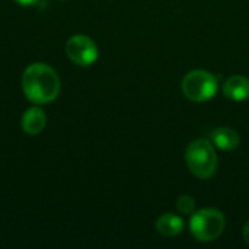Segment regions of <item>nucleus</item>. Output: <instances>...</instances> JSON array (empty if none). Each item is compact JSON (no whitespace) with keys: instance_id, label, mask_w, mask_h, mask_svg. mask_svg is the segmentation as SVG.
I'll use <instances>...</instances> for the list:
<instances>
[{"instance_id":"nucleus-9","label":"nucleus","mask_w":249,"mask_h":249,"mask_svg":"<svg viewBox=\"0 0 249 249\" xmlns=\"http://www.w3.org/2000/svg\"><path fill=\"white\" fill-rule=\"evenodd\" d=\"M156 231L165 238H174L184 231V220L174 213H165L156 220Z\"/></svg>"},{"instance_id":"nucleus-11","label":"nucleus","mask_w":249,"mask_h":249,"mask_svg":"<svg viewBox=\"0 0 249 249\" xmlns=\"http://www.w3.org/2000/svg\"><path fill=\"white\" fill-rule=\"evenodd\" d=\"M242 233H244V239H245V242H247V244L249 245V222H247V223H245Z\"/></svg>"},{"instance_id":"nucleus-8","label":"nucleus","mask_w":249,"mask_h":249,"mask_svg":"<svg viewBox=\"0 0 249 249\" xmlns=\"http://www.w3.org/2000/svg\"><path fill=\"white\" fill-rule=\"evenodd\" d=\"M210 139L216 147H219L220 150H228V152L235 150L241 143V137L238 131L229 127H220V128L213 130L210 134Z\"/></svg>"},{"instance_id":"nucleus-3","label":"nucleus","mask_w":249,"mask_h":249,"mask_svg":"<svg viewBox=\"0 0 249 249\" xmlns=\"http://www.w3.org/2000/svg\"><path fill=\"white\" fill-rule=\"evenodd\" d=\"M226 226L225 216L216 209H203L193 213L190 220V231L197 241L210 242L217 239Z\"/></svg>"},{"instance_id":"nucleus-1","label":"nucleus","mask_w":249,"mask_h":249,"mask_svg":"<svg viewBox=\"0 0 249 249\" xmlns=\"http://www.w3.org/2000/svg\"><path fill=\"white\" fill-rule=\"evenodd\" d=\"M25 96L38 105L53 102L60 93V79L55 70L44 63H34L22 74Z\"/></svg>"},{"instance_id":"nucleus-5","label":"nucleus","mask_w":249,"mask_h":249,"mask_svg":"<svg viewBox=\"0 0 249 249\" xmlns=\"http://www.w3.org/2000/svg\"><path fill=\"white\" fill-rule=\"evenodd\" d=\"M67 57L77 66H92L98 58L96 44L86 35H74L66 42Z\"/></svg>"},{"instance_id":"nucleus-10","label":"nucleus","mask_w":249,"mask_h":249,"mask_svg":"<svg viewBox=\"0 0 249 249\" xmlns=\"http://www.w3.org/2000/svg\"><path fill=\"white\" fill-rule=\"evenodd\" d=\"M177 209L182 214H193L196 209V200L190 196H181L177 200Z\"/></svg>"},{"instance_id":"nucleus-2","label":"nucleus","mask_w":249,"mask_h":249,"mask_svg":"<svg viewBox=\"0 0 249 249\" xmlns=\"http://www.w3.org/2000/svg\"><path fill=\"white\" fill-rule=\"evenodd\" d=\"M185 162L191 174L197 178L207 179L216 174L217 155L213 143L207 139H198L193 142L185 152Z\"/></svg>"},{"instance_id":"nucleus-7","label":"nucleus","mask_w":249,"mask_h":249,"mask_svg":"<svg viewBox=\"0 0 249 249\" xmlns=\"http://www.w3.org/2000/svg\"><path fill=\"white\" fill-rule=\"evenodd\" d=\"M223 93L236 102H242L249 98V79L241 74L229 77L223 85Z\"/></svg>"},{"instance_id":"nucleus-4","label":"nucleus","mask_w":249,"mask_h":249,"mask_svg":"<svg viewBox=\"0 0 249 249\" xmlns=\"http://www.w3.org/2000/svg\"><path fill=\"white\" fill-rule=\"evenodd\" d=\"M219 80L206 70H193L182 80V92L193 102H207L217 93Z\"/></svg>"},{"instance_id":"nucleus-6","label":"nucleus","mask_w":249,"mask_h":249,"mask_svg":"<svg viewBox=\"0 0 249 249\" xmlns=\"http://www.w3.org/2000/svg\"><path fill=\"white\" fill-rule=\"evenodd\" d=\"M45 124H47L45 112L38 107L28 108L25 114L22 115V123H20L22 130L29 136L39 134L45 128Z\"/></svg>"},{"instance_id":"nucleus-12","label":"nucleus","mask_w":249,"mask_h":249,"mask_svg":"<svg viewBox=\"0 0 249 249\" xmlns=\"http://www.w3.org/2000/svg\"><path fill=\"white\" fill-rule=\"evenodd\" d=\"M15 1L22 4V6H31V4H35L38 0H15Z\"/></svg>"}]
</instances>
